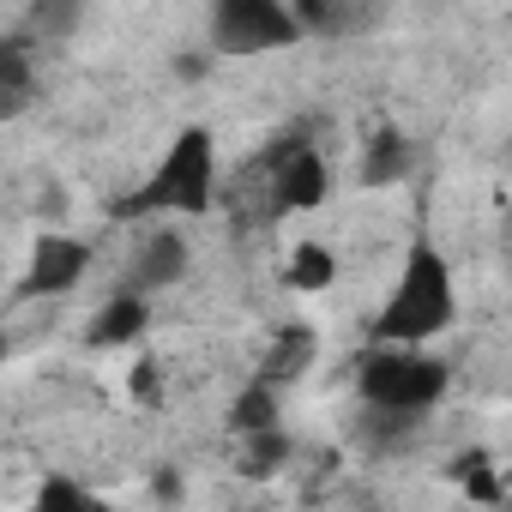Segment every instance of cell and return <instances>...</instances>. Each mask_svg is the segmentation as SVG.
Masks as SVG:
<instances>
[{"instance_id": "6da1fadb", "label": "cell", "mask_w": 512, "mask_h": 512, "mask_svg": "<svg viewBox=\"0 0 512 512\" xmlns=\"http://www.w3.org/2000/svg\"><path fill=\"white\" fill-rule=\"evenodd\" d=\"M458 314V290H452V266L434 241H416L404 253V272H398V290L392 302L380 308L374 320V344L386 350H422L428 338H440Z\"/></svg>"}, {"instance_id": "7a4b0ae2", "label": "cell", "mask_w": 512, "mask_h": 512, "mask_svg": "<svg viewBox=\"0 0 512 512\" xmlns=\"http://www.w3.org/2000/svg\"><path fill=\"white\" fill-rule=\"evenodd\" d=\"M446 380L452 374H446L440 356H428V350H386V344H374L362 356V374H356L362 404L380 410V416H422V410H434L446 398Z\"/></svg>"}, {"instance_id": "3957f363", "label": "cell", "mask_w": 512, "mask_h": 512, "mask_svg": "<svg viewBox=\"0 0 512 512\" xmlns=\"http://www.w3.org/2000/svg\"><path fill=\"white\" fill-rule=\"evenodd\" d=\"M211 181H217V151H211V133L205 127H187L175 133L163 169L151 175V187L139 193V205H157V211H205L211 205Z\"/></svg>"}, {"instance_id": "277c9868", "label": "cell", "mask_w": 512, "mask_h": 512, "mask_svg": "<svg viewBox=\"0 0 512 512\" xmlns=\"http://www.w3.org/2000/svg\"><path fill=\"white\" fill-rule=\"evenodd\" d=\"M302 37V19L278 0H217L211 7V43L223 55H266L290 49Z\"/></svg>"}, {"instance_id": "5b68a950", "label": "cell", "mask_w": 512, "mask_h": 512, "mask_svg": "<svg viewBox=\"0 0 512 512\" xmlns=\"http://www.w3.org/2000/svg\"><path fill=\"white\" fill-rule=\"evenodd\" d=\"M272 163V193H278V211H314L320 199H326V163H320V151L314 145H302V139H278V151L266 157Z\"/></svg>"}, {"instance_id": "8992f818", "label": "cell", "mask_w": 512, "mask_h": 512, "mask_svg": "<svg viewBox=\"0 0 512 512\" xmlns=\"http://www.w3.org/2000/svg\"><path fill=\"white\" fill-rule=\"evenodd\" d=\"M85 266H91L85 241H73V235H43V241L31 247V272H25L19 296H61V290H73V284L85 278Z\"/></svg>"}, {"instance_id": "52a82bcc", "label": "cell", "mask_w": 512, "mask_h": 512, "mask_svg": "<svg viewBox=\"0 0 512 512\" xmlns=\"http://www.w3.org/2000/svg\"><path fill=\"white\" fill-rule=\"evenodd\" d=\"M181 272H187V241H181L175 229H157V235H145L139 253H133V278H127V290L151 296V290L181 284Z\"/></svg>"}, {"instance_id": "ba28073f", "label": "cell", "mask_w": 512, "mask_h": 512, "mask_svg": "<svg viewBox=\"0 0 512 512\" xmlns=\"http://www.w3.org/2000/svg\"><path fill=\"white\" fill-rule=\"evenodd\" d=\"M145 326H151V302H145L139 290H115V296L97 308V320H91V344H97V350H115V344L145 338Z\"/></svg>"}, {"instance_id": "9c48e42d", "label": "cell", "mask_w": 512, "mask_h": 512, "mask_svg": "<svg viewBox=\"0 0 512 512\" xmlns=\"http://www.w3.org/2000/svg\"><path fill=\"white\" fill-rule=\"evenodd\" d=\"M314 356H320L314 326H284V332L272 338L266 362H260V380H266V386H296V380L314 368Z\"/></svg>"}, {"instance_id": "30bf717a", "label": "cell", "mask_w": 512, "mask_h": 512, "mask_svg": "<svg viewBox=\"0 0 512 512\" xmlns=\"http://www.w3.org/2000/svg\"><path fill=\"white\" fill-rule=\"evenodd\" d=\"M37 97V79H31V49L25 37H0V115H25Z\"/></svg>"}, {"instance_id": "8fae6325", "label": "cell", "mask_w": 512, "mask_h": 512, "mask_svg": "<svg viewBox=\"0 0 512 512\" xmlns=\"http://www.w3.org/2000/svg\"><path fill=\"white\" fill-rule=\"evenodd\" d=\"M410 163H416L410 139L386 127V133H374V139H368V151H362V187H392V181H404V175H410Z\"/></svg>"}, {"instance_id": "7c38bea8", "label": "cell", "mask_w": 512, "mask_h": 512, "mask_svg": "<svg viewBox=\"0 0 512 512\" xmlns=\"http://www.w3.org/2000/svg\"><path fill=\"white\" fill-rule=\"evenodd\" d=\"M229 428H235L241 440H253V434H278V386H266V380L241 386L235 404H229Z\"/></svg>"}, {"instance_id": "4fadbf2b", "label": "cell", "mask_w": 512, "mask_h": 512, "mask_svg": "<svg viewBox=\"0 0 512 512\" xmlns=\"http://www.w3.org/2000/svg\"><path fill=\"white\" fill-rule=\"evenodd\" d=\"M296 19H302V31H326V37H344V31H368L374 19H380V7H332V0H296L290 7Z\"/></svg>"}, {"instance_id": "5bb4252c", "label": "cell", "mask_w": 512, "mask_h": 512, "mask_svg": "<svg viewBox=\"0 0 512 512\" xmlns=\"http://www.w3.org/2000/svg\"><path fill=\"white\" fill-rule=\"evenodd\" d=\"M338 278V253L326 241H302L290 253V290H326Z\"/></svg>"}, {"instance_id": "9a60e30c", "label": "cell", "mask_w": 512, "mask_h": 512, "mask_svg": "<svg viewBox=\"0 0 512 512\" xmlns=\"http://www.w3.org/2000/svg\"><path fill=\"white\" fill-rule=\"evenodd\" d=\"M452 476H458L464 500H482V506H506V488H500V476H494V464H488L482 452H464V458L452 464Z\"/></svg>"}, {"instance_id": "2e32d148", "label": "cell", "mask_w": 512, "mask_h": 512, "mask_svg": "<svg viewBox=\"0 0 512 512\" xmlns=\"http://www.w3.org/2000/svg\"><path fill=\"white\" fill-rule=\"evenodd\" d=\"M37 506H43V512H115V506H103L97 494H85L73 476H49L43 494H37Z\"/></svg>"}, {"instance_id": "e0dca14e", "label": "cell", "mask_w": 512, "mask_h": 512, "mask_svg": "<svg viewBox=\"0 0 512 512\" xmlns=\"http://www.w3.org/2000/svg\"><path fill=\"white\" fill-rule=\"evenodd\" d=\"M284 452H290V440H284V434H253V440H247V476H266Z\"/></svg>"}, {"instance_id": "ac0fdd59", "label": "cell", "mask_w": 512, "mask_h": 512, "mask_svg": "<svg viewBox=\"0 0 512 512\" xmlns=\"http://www.w3.org/2000/svg\"><path fill=\"white\" fill-rule=\"evenodd\" d=\"M25 25H31L37 37H49V43H55V37H67V31L79 25V7H31V19H25Z\"/></svg>"}, {"instance_id": "d6986e66", "label": "cell", "mask_w": 512, "mask_h": 512, "mask_svg": "<svg viewBox=\"0 0 512 512\" xmlns=\"http://www.w3.org/2000/svg\"><path fill=\"white\" fill-rule=\"evenodd\" d=\"M127 386H133V398H139V404H157V398H163V374H157V362H133Z\"/></svg>"}, {"instance_id": "ffe728a7", "label": "cell", "mask_w": 512, "mask_h": 512, "mask_svg": "<svg viewBox=\"0 0 512 512\" xmlns=\"http://www.w3.org/2000/svg\"><path fill=\"white\" fill-rule=\"evenodd\" d=\"M175 73H181V79H199V73H205V55H181Z\"/></svg>"}, {"instance_id": "44dd1931", "label": "cell", "mask_w": 512, "mask_h": 512, "mask_svg": "<svg viewBox=\"0 0 512 512\" xmlns=\"http://www.w3.org/2000/svg\"><path fill=\"white\" fill-rule=\"evenodd\" d=\"M157 494L175 500V494H181V476H175V470H157Z\"/></svg>"}, {"instance_id": "7402d4cb", "label": "cell", "mask_w": 512, "mask_h": 512, "mask_svg": "<svg viewBox=\"0 0 512 512\" xmlns=\"http://www.w3.org/2000/svg\"><path fill=\"white\" fill-rule=\"evenodd\" d=\"M500 512H512V500H506V506H500Z\"/></svg>"}, {"instance_id": "603a6c76", "label": "cell", "mask_w": 512, "mask_h": 512, "mask_svg": "<svg viewBox=\"0 0 512 512\" xmlns=\"http://www.w3.org/2000/svg\"><path fill=\"white\" fill-rule=\"evenodd\" d=\"M31 512H43V506H31Z\"/></svg>"}]
</instances>
